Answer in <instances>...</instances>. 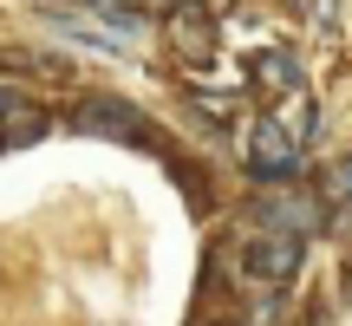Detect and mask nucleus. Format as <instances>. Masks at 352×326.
<instances>
[{
	"mask_svg": "<svg viewBox=\"0 0 352 326\" xmlns=\"http://www.w3.org/2000/svg\"><path fill=\"white\" fill-rule=\"evenodd\" d=\"M307 261V241L287 235V228H261L254 222V235L241 241V274L254 281V287H287L294 274H300Z\"/></svg>",
	"mask_w": 352,
	"mask_h": 326,
	"instance_id": "obj_1",
	"label": "nucleus"
},
{
	"mask_svg": "<svg viewBox=\"0 0 352 326\" xmlns=\"http://www.w3.org/2000/svg\"><path fill=\"white\" fill-rule=\"evenodd\" d=\"M254 222L261 228H287V235H320V222H327V209H320V196H307V189L294 183H274L261 189V202H254Z\"/></svg>",
	"mask_w": 352,
	"mask_h": 326,
	"instance_id": "obj_2",
	"label": "nucleus"
},
{
	"mask_svg": "<svg viewBox=\"0 0 352 326\" xmlns=\"http://www.w3.org/2000/svg\"><path fill=\"white\" fill-rule=\"evenodd\" d=\"M72 124L85 131V138H111V144H144V138H151V124H144L124 98H85L72 111Z\"/></svg>",
	"mask_w": 352,
	"mask_h": 326,
	"instance_id": "obj_3",
	"label": "nucleus"
},
{
	"mask_svg": "<svg viewBox=\"0 0 352 326\" xmlns=\"http://www.w3.org/2000/svg\"><path fill=\"white\" fill-rule=\"evenodd\" d=\"M294 163H300L294 131L280 124V118H261V124L248 131V170H254V176H287Z\"/></svg>",
	"mask_w": 352,
	"mask_h": 326,
	"instance_id": "obj_4",
	"label": "nucleus"
},
{
	"mask_svg": "<svg viewBox=\"0 0 352 326\" xmlns=\"http://www.w3.org/2000/svg\"><path fill=\"white\" fill-rule=\"evenodd\" d=\"M170 46L183 52L189 65L215 52V20H209V13L196 7V0H176V13H170Z\"/></svg>",
	"mask_w": 352,
	"mask_h": 326,
	"instance_id": "obj_5",
	"label": "nucleus"
},
{
	"mask_svg": "<svg viewBox=\"0 0 352 326\" xmlns=\"http://www.w3.org/2000/svg\"><path fill=\"white\" fill-rule=\"evenodd\" d=\"M46 131V111L26 105V91H7L0 85V144H33Z\"/></svg>",
	"mask_w": 352,
	"mask_h": 326,
	"instance_id": "obj_6",
	"label": "nucleus"
},
{
	"mask_svg": "<svg viewBox=\"0 0 352 326\" xmlns=\"http://www.w3.org/2000/svg\"><path fill=\"white\" fill-rule=\"evenodd\" d=\"M274 320H280V301H274V287H261L248 301V314H241V326H274Z\"/></svg>",
	"mask_w": 352,
	"mask_h": 326,
	"instance_id": "obj_7",
	"label": "nucleus"
},
{
	"mask_svg": "<svg viewBox=\"0 0 352 326\" xmlns=\"http://www.w3.org/2000/svg\"><path fill=\"white\" fill-rule=\"evenodd\" d=\"M327 196H333V202H346V209H352V157H340V163L327 170Z\"/></svg>",
	"mask_w": 352,
	"mask_h": 326,
	"instance_id": "obj_8",
	"label": "nucleus"
},
{
	"mask_svg": "<svg viewBox=\"0 0 352 326\" xmlns=\"http://www.w3.org/2000/svg\"><path fill=\"white\" fill-rule=\"evenodd\" d=\"M85 7H104V13H111V7H118V0H85Z\"/></svg>",
	"mask_w": 352,
	"mask_h": 326,
	"instance_id": "obj_9",
	"label": "nucleus"
}]
</instances>
